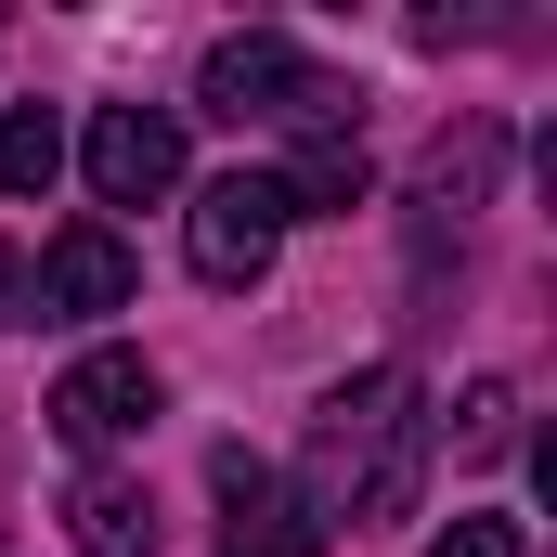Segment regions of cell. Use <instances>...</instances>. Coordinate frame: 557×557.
Returning <instances> with one entry per match:
<instances>
[{"instance_id": "8fae6325", "label": "cell", "mask_w": 557, "mask_h": 557, "mask_svg": "<svg viewBox=\"0 0 557 557\" xmlns=\"http://www.w3.org/2000/svg\"><path fill=\"white\" fill-rule=\"evenodd\" d=\"M52 169H65V117L52 104H13L0 117V195H52Z\"/></svg>"}, {"instance_id": "3957f363", "label": "cell", "mask_w": 557, "mask_h": 557, "mask_svg": "<svg viewBox=\"0 0 557 557\" xmlns=\"http://www.w3.org/2000/svg\"><path fill=\"white\" fill-rule=\"evenodd\" d=\"M273 247H285V195H273V169L208 182V195H195V221H182V260H195V285H221V298L273 273Z\"/></svg>"}, {"instance_id": "30bf717a", "label": "cell", "mask_w": 557, "mask_h": 557, "mask_svg": "<svg viewBox=\"0 0 557 557\" xmlns=\"http://www.w3.org/2000/svg\"><path fill=\"white\" fill-rule=\"evenodd\" d=\"M273 195H285V221H350V208L376 195V169H363V131H324V143H298V169H285Z\"/></svg>"}, {"instance_id": "52a82bcc", "label": "cell", "mask_w": 557, "mask_h": 557, "mask_svg": "<svg viewBox=\"0 0 557 557\" xmlns=\"http://www.w3.org/2000/svg\"><path fill=\"white\" fill-rule=\"evenodd\" d=\"M78 156H91V195H104V208H156V195L182 182V117H169V104H104Z\"/></svg>"}, {"instance_id": "4fadbf2b", "label": "cell", "mask_w": 557, "mask_h": 557, "mask_svg": "<svg viewBox=\"0 0 557 557\" xmlns=\"http://www.w3.org/2000/svg\"><path fill=\"white\" fill-rule=\"evenodd\" d=\"M428 557H519V519H454Z\"/></svg>"}, {"instance_id": "7c38bea8", "label": "cell", "mask_w": 557, "mask_h": 557, "mask_svg": "<svg viewBox=\"0 0 557 557\" xmlns=\"http://www.w3.org/2000/svg\"><path fill=\"white\" fill-rule=\"evenodd\" d=\"M506 416H519V389H506V376H480V389H467V416H454V441H467V454H506Z\"/></svg>"}, {"instance_id": "5bb4252c", "label": "cell", "mask_w": 557, "mask_h": 557, "mask_svg": "<svg viewBox=\"0 0 557 557\" xmlns=\"http://www.w3.org/2000/svg\"><path fill=\"white\" fill-rule=\"evenodd\" d=\"M0 324H26V260L0 247Z\"/></svg>"}, {"instance_id": "9c48e42d", "label": "cell", "mask_w": 557, "mask_h": 557, "mask_svg": "<svg viewBox=\"0 0 557 557\" xmlns=\"http://www.w3.org/2000/svg\"><path fill=\"white\" fill-rule=\"evenodd\" d=\"M493 169H506V131H493V117H454V131L428 143V169H416V208H428V234H441V221H467V208L493 195Z\"/></svg>"}, {"instance_id": "ba28073f", "label": "cell", "mask_w": 557, "mask_h": 557, "mask_svg": "<svg viewBox=\"0 0 557 557\" xmlns=\"http://www.w3.org/2000/svg\"><path fill=\"white\" fill-rule=\"evenodd\" d=\"M156 532H169V519H156V493L117 480V467H91V480L65 493V545H78V557H156Z\"/></svg>"}, {"instance_id": "7a4b0ae2", "label": "cell", "mask_w": 557, "mask_h": 557, "mask_svg": "<svg viewBox=\"0 0 557 557\" xmlns=\"http://www.w3.org/2000/svg\"><path fill=\"white\" fill-rule=\"evenodd\" d=\"M195 104H208V117H234V131H298V143L350 131V78H324V65H311L298 39H273V26L221 39V52H208V78H195Z\"/></svg>"}, {"instance_id": "8992f818", "label": "cell", "mask_w": 557, "mask_h": 557, "mask_svg": "<svg viewBox=\"0 0 557 557\" xmlns=\"http://www.w3.org/2000/svg\"><path fill=\"white\" fill-rule=\"evenodd\" d=\"M131 247L104 234V221H78V234H52L39 247V273H26V324H104V311H131Z\"/></svg>"}, {"instance_id": "5b68a950", "label": "cell", "mask_w": 557, "mask_h": 557, "mask_svg": "<svg viewBox=\"0 0 557 557\" xmlns=\"http://www.w3.org/2000/svg\"><path fill=\"white\" fill-rule=\"evenodd\" d=\"M156 403H169V389H156V363H143V350H78V363L52 376V428H65L78 454L143 441V428H156Z\"/></svg>"}, {"instance_id": "277c9868", "label": "cell", "mask_w": 557, "mask_h": 557, "mask_svg": "<svg viewBox=\"0 0 557 557\" xmlns=\"http://www.w3.org/2000/svg\"><path fill=\"white\" fill-rule=\"evenodd\" d=\"M208 493H221V557H324V519H311V493L260 467L247 441H221L208 454Z\"/></svg>"}, {"instance_id": "6da1fadb", "label": "cell", "mask_w": 557, "mask_h": 557, "mask_svg": "<svg viewBox=\"0 0 557 557\" xmlns=\"http://www.w3.org/2000/svg\"><path fill=\"white\" fill-rule=\"evenodd\" d=\"M428 454H441V416L403 363H363L311 403V519H416Z\"/></svg>"}]
</instances>
